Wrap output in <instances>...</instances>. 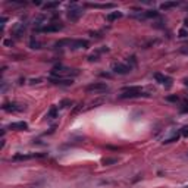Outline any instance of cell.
I'll return each instance as SVG.
<instances>
[{"label":"cell","mask_w":188,"mask_h":188,"mask_svg":"<svg viewBox=\"0 0 188 188\" xmlns=\"http://www.w3.org/2000/svg\"><path fill=\"white\" fill-rule=\"evenodd\" d=\"M140 97H148V94L143 93L141 87H138V85L123 87L122 93L119 96V98H122V100H125V98H140Z\"/></svg>","instance_id":"obj_1"},{"label":"cell","mask_w":188,"mask_h":188,"mask_svg":"<svg viewBox=\"0 0 188 188\" xmlns=\"http://www.w3.org/2000/svg\"><path fill=\"white\" fill-rule=\"evenodd\" d=\"M80 75V69H71L63 66H56L52 69V77L53 78H69V77H77Z\"/></svg>","instance_id":"obj_2"},{"label":"cell","mask_w":188,"mask_h":188,"mask_svg":"<svg viewBox=\"0 0 188 188\" xmlns=\"http://www.w3.org/2000/svg\"><path fill=\"white\" fill-rule=\"evenodd\" d=\"M107 90H109V85L106 82H93L85 87V91L93 93V94H102V93H106Z\"/></svg>","instance_id":"obj_3"},{"label":"cell","mask_w":188,"mask_h":188,"mask_svg":"<svg viewBox=\"0 0 188 188\" xmlns=\"http://www.w3.org/2000/svg\"><path fill=\"white\" fill-rule=\"evenodd\" d=\"M60 30H63V24L60 22H52V24H46L41 28H35V32H57Z\"/></svg>","instance_id":"obj_4"},{"label":"cell","mask_w":188,"mask_h":188,"mask_svg":"<svg viewBox=\"0 0 188 188\" xmlns=\"http://www.w3.org/2000/svg\"><path fill=\"white\" fill-rule=\"evenodd\" d=\"M82 13H84L82 7H78L77 5L73 3V5L69 7V10H68V19L72 21V22H77V21L82 16Z\"/></svg>","instance_id":"obj_5"},{"label":"cell","mask_w":188,"mask_h":188,"mask_svg":"<svg viewBox=\"0 0 188 188\" xmlns=\"http://www.w3.org/2000/svg\"><path fill=\"white\" fill-rule=\"evenodd\" d=\"M131 69L132 68L128 63H115L113 66H112V71H113L115 73H118V75H127V73L131 72Z\"/></svg>","instance_id":"obj_6"},{"label":"cell","mask_w":188,"mask_h":188,"mask_svg":"<svg viewBox=\"0 0 188 188\" xmlns=\"http://www.w3.org/2000/svg\"><path fill=\"white\" fill-rule=\"evenodd\" d=\"M2 109L5 112H12V113H16V112H22L25 110V106L24 104H19V103H5L2 106Z\"/></svg>","instance_id":"obj_7"},{"label":"cell","mask_w":188,"mask_h":188,"mask_svg":"<svg viewBox=\"0 0 188 188\" xmlns=\"http://www.w3.org/2000/svg\"><path fill=\"white\" fill-rule=\"evenodd\" d=\"M154 80L159 82V84H162V85H165L166 88H170V85H172V78L170 77H168V75H163V73H154Z\"/></svg>","instance_id":"obj_8"},{"label":"cell","mask_w":188,"mask_h":188,"mask_svg":"<svg viewBox=\"0 0 188 188\" xmlns=\"http://www.w3.org/2000/svg\"><path fill=\"white\" fill-rule=\"evenodd\" d=\"M9 129H12V131H27L28 129V123L24 122V121H21V122H12L9 125Z\"/></svg>","instance_id":"obj_9"},{"label":"cell","mask_w":188,"mask_h":188,"mask_svg":"<svg viewBox=\"0 0 188 188\" xmlns=\"http://www.w3.org/2000/svg\"><path fill=\"white\" fill-rule=\"evenodd\" d=\"M50 82H52V84H55V85H72L73 84V81H72V78H50L49 80Z\"/></svg>","instance_id":"obj_10"},{"label":"cell","mask_w":188,"mask_h":188,"mask_svg":"<svg viewBox=\"0 0 188 188\" xmlns=\"http://www.w3.org/2000/svg\"><path fill=\"white\" fill-rule=\"evenodd\" d=\"M88 46H90L88 40H82V38H78V40H72L71 49H88Z\"/></svg>","instance_id":"obj_11"},{"label":"cell","mask_w":188,"mask_h":188,"mask_svg":"<svg viewBox=\"0 0 188 188\" xmlns=\"http://www.w3.org/2000/svg\"><path fill=\"white\" fill-rule=\"evenodd\" d=\"M87 6L96 7V9H113L115 7L113 3H87Z\"/></svg>","instance_id":"obj_12"},{"label":"cell","mask_w":188,"mask_h":188,"mask_svg":"<svg viewBox=\"0 0 188 188\" xmlns=\"http://www.w3.org/2000/svg\"><path fill=\"white\" fill-rule=\"evenodd\" d=\"M24 31H25V24H18V25H15L13 31H12V35L19 38V37L24 34Z\"/></svg>","instance_id":"obj_13"},{"label":"cell","mask_w":188,"mask_h":188,"mask_svg":"<svg viewBox=\"0 0 188 188\" xmlns=\"http://www.w3.org/2000/svg\"><path fill=\"white\" fill-rule=\"evenodd\" d=\"M118 162H119L118 157H103V159H102V165L110 166V165H116Z\"/></svg>","instance_id":"obj_14"},{"label":"cell","mask_w":188,"mask_h":188,"mask_svg":"<svg viewBox=\"0 0 188 188\" xmlns=\"http://www.w3.org/2000/svg\"><path fill=\"white\" fill-rule=\"evenodd\" d=\"M71 44H72V38H63L55 43L56 47H71Z\"/></svg>","instance_id":"obj_15"},{"label":"cell","mask_w":188,"mask_h":188,"mask_svg":"<svg viewBox=\"0 0 188 188\" xmlns=\"http://www.w3.org/2000/svg\"><path fill=\"white\" fill-rule=\"evenodd\" d=\"M123 15H122V12H110V13H107V16H106V19L107 21H116V19H121Z\"/></svg>","instance_id":"obj_16"},{"label":"cell","mask_w":188,"mask_h":188,"mask_svg":"<svg viewBox=\"0 0 188 188\" xmlns=\"http://www.w3.org/2000/svg\"><path fill=\"white\" fill-rule=\"evenodd\" d=\"M60 6V2H47L43 5V9L44 10H50V9H56Z\"/></svg>","instance_id":"obj_17"},{"label":"cell","mask_w":188,"mask_h":188,"mask_svg":"<svg viewBox=\"0 0 188 188\" xmlns=\"http://www.w3.org/2000/svg\"><path fill=\"white\" fill-rule=\"evenodd\" d=\"M57 113H59V107H57V106H53L52 109L49 110V113H47L46 118H49V119H55V118H57Z\"/></svg>","instance_id":"obj_18"},{"label":"cell","mask_w":188,"mask_h":188,"mask_svg":"<svg viewBox=\"0 0 188 188\" xmlns=\"http://www.w3.org/2000/svg\"><path fill=\"white\" fill-rule=\"evenodd\" d=\"M179 3L178 2H165V3H162V10H169V9H172V7H177Z\"/></svg>","instance_id":"obj_19"},{"label":"cell","mask_w":188,"mask_h":188,"mask_svg":"<svg viewBox=\"0 0 188 188\" xmlns=\"http://www.w3.org/2000/svg\"><path fill=\"white\" fill-rule=\"evenodd\" d=\"M143 16L144 18H157L159 16V12H156V10H147Z\"/></svg>","instance_id":"obj_20"},{"label":"cell","mask_w":188,"mask_h":188,"mask_svg":"<svg viewBox=\"0 0 188 188\" xmlns=\"http://www.w3.org/2000/svg\"><path fill=\"white\" fill-rule=\"evenodd\" d=\"M68 106H72V102H71V100H68V98L62 100V102L59 103V109H63V107H68Z\"/></svg>","instance_id":"obj_21"},{"label":"cell","mask_w":188,"mask_h":188,"mask_svg":"<svg viewBox=\"0 0 188 188\" xmlns=\"http://www.w3.org/2000/svg\"><path fill=\"white\" fill-rule=\"evenodd\" d=\"M178 140H179V134H177V135L170 137V138L165 140V144H170V143H175V141H178Z\"/></svg>","instance_id":"obj_22"},{"label":"cell","mask_w":188,"mask_h":188,"mask_svg":"<svg viewBox=\"0 0 188 188\" xmlns=\"http://www.w3.org/2000/svg\"><path fill=\"white\" fill-rule=\"evenodd\" d=\"M30 46H31V49H41V47H40L41 44H40L38 41H35L34 38L31 40V43H30Z\"/></svg>","instance_id":"obj_23"},{"label":"cell","mask_w":188,"mask_h":188,"mask_svg":"<svg viewBox=\"0 0 188 188\" xmlns=\"http://www.w3.org/2000/svg\"><path fill=\"white\" fill-rule=\"evenodd\" d=\"M178 35L181 37V38H184V37H187V35H188V30H184V28H182V30H179Z\"/></svg>","instance_id":"obj_24"},{"label":"cell","mask_w":188,"mask_h":188,"mask_svg":"<svg viewBox=\"0 0 188 188\" xmlns=\"http://www.w3.org/2000/svg\"><path fill=\"white\" fill-rule=\"evenodd\" d=\"M166 100H168V102H178L179 97H178V96H168Z\"/></svg>","instance_id":"obj_25"},{"label":"cell","mask_w":188,"mask_h":188,"mask_svg":"<svg viewBox=\"0 0 188 188\" xmlns=\"http://www.w3.org/2000/svg\"><path fill=\"white\" fill-rule=\"evenodd\" d=\"M181 134L185 135V137H188V127H184V128L181 129Z\"/></svg>","instance_id":"obj_26"},{"label":"cell","mask_w":188,"mask_h":188,"mask_svg":"<svg viewBox=\"0 0 188 188\" xmlns=\"http://www.w3.org/2000/svg\"><path fill=\"white\" fill-rule=\"evenodd\" d=\"M181 113H188V104H184L181 107Z\"/></svg>","instance_id":"obj_27"},{"label":"cell","mask_w":188,"mask_h":188,"mask_svg":"<svg viewBox=\"0 0 188 188\" xmlns=\"http://www.w3.org/2000/svg\"><path fill=\"white\" fill-rule=\"evenodd\" d=\"M81 107H82V104H78V106H77V107H75V109H73V110H72V113H77V112H78V110H80V109H81Z\"/></svg>","instance_id":"obj_28"},{"label":"cell","mask_w":188,"mask_h":188,"mask_svg":"<svg viewBox=\"0 0 188 188\" xmlns=\"http://www.w3.org/2000/svg\"><path fill=\"white\" fill-rule=\"evenodd\" d=\"M5 44H6V46H10V44H13V41H12V40H6Z\"/></svg>","instance_id":"obj_29"},{"label":"cell","mask_w":188,"mask_h":188,"mask_svg":"<svg viewBox=\"0 0 188 188\" xmlns=\"http://www.w3.org/2000/svg\"><path fill=\"white\" fill-rule=\"evenodd\" d=\"M182 82H184V85H187V87H188V78H184V81H182Z\"/></svg>","instance_id":"obj_30"},{"label":"cell","mask_w":188,"mask_h":188,"mask_svg":"<svg viewBox=\"0 0 188 188\" xmlns=\"http://www.w3.org/2000/svg\"><path fill=\"white\" fill-rule=\"evenodd\" d=\"M181 52H182L184 55H187V56H188V50H181Z\"/></svg>","instance_id":"obj_31"},{"label":"cell","mask_w":188,"mask_h":188,"mask_svg":"<svg viewBox=\"0 0 188 188\" xmlns=\"http://www.w3.org/2000/svg\"><path fill=\"white\" fill-rule=\"evenodd\" d=\"M184 22H185V25H187V27H188V19H185Z\"/></svg>","instance_id":"obj_32"}]
</instances>
